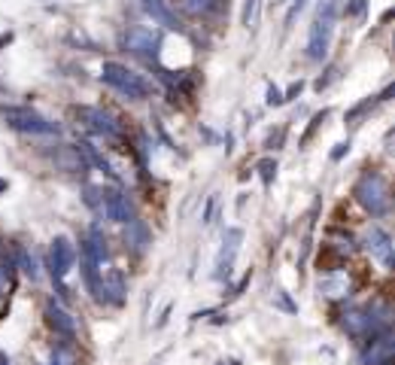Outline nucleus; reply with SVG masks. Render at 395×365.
Returning <instances> with one entry per match:
<instances>
[{"label":"nucleus","instance_id":"obj_11","mask_svg":"<svg viewBox=\"0 0 395 365\" xmlns=\"http://www.w3.org/2000/svg\"><path fill=\"white\" fill-rule=\"evenodd\" d=\"M143 6H146V13H149L152 18H159L164 27H177V18H173V13L164 6V0H143Z\"/></svg>","mask_w":395,"mask_h":365},{"label":"nucleus","instance_id":"obj_9","mask_svg":"<svg viewBox=\"0 0 395 365\" xmlns=\"http://www.w3.org/2000/svg\"><path fill=\"white\" fill-rule=\"evenodd\" d=\"M368 250H371L374 255H380V259L389 265V259H392V244H389V234H387V232H380V228H374V232L368 234Z\"/></svg>","mask_w":395,"mask_h":365},{"label":"nucleus","instance_id":"obj_3","mask_svg":"<svg viewBox=\"0 0 395 365\" xmlns=\"http://www.w3.org/2000/svg\"><path fill=\"white\" fill-rule=\"evenodd\" d=\"M356 195H359L362 207H365V210H371L374 216L387 213L389 195H387V182H383L380 173H365V177L359 180V186H356Z\"/></svg>","mask_w":395,"mask_h":365},{"label":"nucleus","instance_id":"obj_15","mask_svg":"<svg viewBox=\"0 0 395 365\" xmlns=\"http://www.w3.org/2000/svg\"><path fill=\"white\" fill-rule=\"evenodd\" d=\"M280 100H283V95H280L277 88H271V98H268V104H280Z\"/></svg>","mask_w":395,"mask_h":365},{"label":"nucleus","instance_id":"obj_13","mask_svg":"<svg viewBox=\"0 0 395 365\" xmlns=\"http://www.w3.org/2000/svg\"><path fill=\"white\" fill-rule=\"evenodd\" d=\"M259 4L262 0H246V6H243V25L246 27H253L255 18H259Z\"/></svg>","mask_w":395,"mask_h":365},{"label":"nucleus","instance_id":"obj_4","mask_svg":"<svg viewBox=\"0 0 395 365\" xmlns=\"http://www.w3.org/2000/svg\"><path fill=\"white\" fill-rule=\"evenodd\" d=\"M4 119L18 131H31V134H58V125L46 122L43 116H36L34 109H4Z\"/></svg>","mask_w":395,"mask_h":365},{"label":"nucleus","instance_id":"obj_8","mask_svg":"<svg viewBox=\"0 0 395 365\" xmlns=\"http://www.w3.org/2000/svg\"><path fill=\"white\" fill-rule=\"evenodd\" d=\"M79 116H82V119H91L88 125L95 128V131H100V134H109V137H116V134H119V125H116L107 113H100V109H88V107H82V109H79Z\"/></svg>","mask_w":395,"mask_h":365},{"label":"nucleus","instance_id":"obj_5","mask_svg":"<svg viewBox=\"0 0 395 365\" xmlns=\"http://www.w3.org/2000/svg\"><path fill=\"white\" fill-rule=\"evenodd\" d=\"M73 262H76V250H73V244L67 237H58V241L52 244V255H49V268H52V277L55 280H64L73 268Z\"/></svg>","mask_w":395,"mask_h":365},{"label":"nucleus","instance_id":"obj_6","mask_svg":"<svg viewBox=\"0 0 395 365\" xmlns=\"http://www.w3.org/2000/svg\"><path fill=\"white\" fill-rule=\"evenodd\" d=\"M100 207H104V213L109 219H116V223H131V204H128V198L122 192H109L100 201Z\"/></svg>","mask_w":395,"mask_h":365},{"label":"nucleus","instance_id":"obj_12","mask_svg":"<svg viewBox=\"0 0 395 365\" xmlns=\"http://www.w3.org/2000/svg\"><path fill=\"white\" fill-rule=\"evenodd\" d=\"M180 6L192 15H210V13H219L222 0H180Z\"/></svg>","mask_w":395,"mask_h":365},{"label":"nucleus","instance_id":"obj_16","mask_svg":"<svg viewBox=\"0 0 395 365\" xmlns=\"http://www.w3.org/2000/svg\"><path fill=\"white\" fill-rule=\"evenodd\" d=\"M52 365H70V356H67V353H61L58 359H52Z\"/></svg>","mask_w":395,"mask_h":365},{"label":"nucleus","instance_id":"obj_7","mask_svg":"<svg viewBox=\"0 0 395 365\" xmlns=\"http://www.w3.org/2000/svg\"><path fill=\"white\" fill-rule=\"evenodd\" d=\"M125 43H128V49L137 52V55H155V46H159V40L152 36V31H143V27L128 31L125 34Z\"/></svg>","mask_w":395,"mask_h":365},{"label":"nucleus","instance_id":"obj_10","mask_svg":"<svg viewBox=\"0 0 395 365\" xmlns=\"http://www.w3.org/2000/svg\"><path fill=\"white\" fill-rule=\"evenodd\" d=\"M46 314H49V323L58 328L61 335H76V323H73L70 319V314H64L61 307H55V305H49V310H46Z\"/></svg>","mask_w":395,"mask_h":365},{"label":"nucleus","instance_id":"obj_1","mask_svg":"<svg viewBox=\"0 0 395 365\" xmlns=\"http://www.w3.org/2000/svg\"><path fill=\"white\" fill-rule=\"evenodd\" d=\"M100 77H104V82H109L116 91H122L125 98L140 100V98L149 95V82H146L140 73L128 70V67H122V64H116V61H107L104 70H100Z\"/></svg>","mask_w":395,"mask_h":365},{"label":"nucleus","instance_id":"obj_2","mask_svg":"<svg viewBox=\"0 0 395 365\" xmlns=\"http://www.w3.org/2000/svg\"><path fill=\"white\" fill-rule=\"evenodd\" d=\"M335 13H337V0H323L319 4V15L316 25L310 27V40H307V55L314 61L326 58L328 40H332V25H335Z\"/></svg>","mask_w":395,"mask_h":365},{"label":"nucleus","instance_id":"obj_14","mask_svg":"<svg viewBox=\"0 0 395 365\" xmlns=\"http://www.w3.org/2000/svg\"><path fill=\"white\" fill-rule=\"evenodd\" d=\"M307 6V0H292V6H289V15H286V22H292V18H295L301 9Z\"/></svg>","mask_w":395,"mask_h":365}]
</instances>
